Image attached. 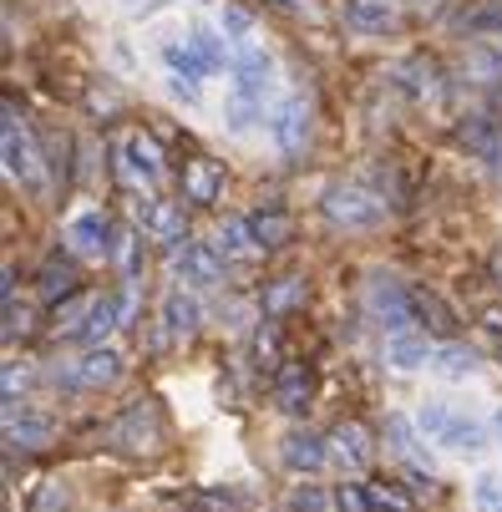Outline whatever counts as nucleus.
Instances as JSON below:
<instances>
[{
	"label": "nucleus",
	"mask_w": 502,
	"mask_h": 512,
	"mask_svg": "<svg viewBox=\"0 0 502 512\" xmlns=\"http://www.w3.org/2000/svg\"><path fill=\"white\" fill-rule=\"evenodd\" d=\"M112 442H117L122 452H153V447L163 442V416H158V406H153V401H132V406L117 416V426H112Z\"/></svg>",
	"instance_id": "nucleus-1"
},
{
	"label": "nucleus",
	"mask_w": 502,
	"mask_h": 512,
	"mask_svg": "<svg viewBox=\"0 0 502 512\" xmlns=\"http://www.w3.org/2000/svg\"><path fill=\"white\" fill-rule=\"evenodd\" d=\"M168 264H173V274L183 284H219V274H224L219 244H193V239H178L168 249Z\"/></svg>",
	"instance_id": "nucleus-2"
},
{
	"label": "nucleus",
	"mask_w": 502,
	"mask_h": 512,
	"mask_svg": "<svg viewBox=\"0 0 502 512\" xmlns=\"http://www.w3.org/2000/svg\"><path fill=\"white\" fill-rule=\"evenodd\" d=\"M325 213L335 218V224H345V229H371V224H381L386 203L376 193H366V188H330L325 193Z\"/></svg>",
	"instance_id": "nucleus-3"
},
{
	"label": "nucleus",
	"mask_w": 502,
	"mask_h": 512,
	"mask_svg": "<svg viewBox=\"0 0 502 512\" xmlns=\"http://www.w3.org/2000/svg\"><path fill=\"white\" fill-rule=\"evenodd\" d=\"M122 376V355L117 350H107V345H97V350H87L77 365H71V371L61 376L56 371V381L61 386H71V391H102V386H112Z\"/></svg>",
	"instance_id": "nucleus-4"
},
{
	"label": "nucleus",
	"mask_w": 502,
	"mask_h": 512,
	"mask_svg": "<svg viewBox=\"0 0 502 512\" xmlns=\"http://www.w3.org/2000/svg\"><path fill=\"white\" fill-rule=\"evenodd\" d=\"M0 148H6V173L16 183H36L41 178V153H36V142L26 137V127L16 122V107H6V137H0Z\"/></svg>",
	"instance_id": "nucleus-5"
},
{
	"label": "nucleus",
	"mask_w": 502,
	"mask_h": 512,
	"mask_svg": "<svg viewBox=\"0 0 502 512\" xmlns=\"http://www.w3.org/2000/svg\"><path fill=\"white\" fill-rule=\"evenodd\" d=\"M371 310L391 325V335H396V330H411V320H416L411 289H401V284H391V279H376V284H371Z\"/></svg>",
	"instance_id": "nucleus-6"
},
{
	"label": "nucleus",
	"mask_w": 502,
	"mask_h": 512,
	"mask_svg": "<svg viewBox=\"0 0 502 512\" xmlns=\"http://www.w3.org/2000/svg\"><path fill=\"white\" fill-rule=\"evenodd\" d=\"M310 396H315L310 371H305V365H295V360H284V365H279V376H274V406H279V411H290V416H300V411L310 406Z\"/></svg>",
	"instance_id": "nucleus-7"
},
{
	"label": "nucleus",
	"mask_w": 502,
	"mask_h": 512,
	"mask_svg": "<svg viewBox=\"0 0 502 512\" xmlns=\"http://www.w3.org/2000/svg\"><path fill=\"white\" fill-rule=\"evenodd\" d=\"M112 224L102 213H82V218H71L66 224V244H71V254H82V259H97V254H112Z\"/></svg>",
	"instance_id": "nucleus-8"
},
{
	"label": "nucleus",
	"mask_w": 502,
	"mask_h": 512,
	"mask_svg": "<svg viewBox=\"0 0 502 512\" xmlns=\"http://www.w3.org/2000/svg\"><path fill=\"white\" fill-rule=\"evenodd\" d=\"M279 457H284V467H290V472H320L330 462V442H320L315 431H290L279 442Z\"/></svg>",
	"instance_id": "nucleus-9"
},
{
	"label": "nucleus",
	"mask_w": 502,
	"mask_h": 512,
	"mask_svg": "<svg viewBox=\"0 0 502 512\" xmlns=\"http://www.w3.org/2000/svg\"><path fill=\"white\" fill-rule=\"evenodd\" d=\"M432 442L447 447V452H482V447H487V431H482V421H472L467 411L452 406V411L442 416V431L432 436Z\"/></svg>",
	"instance_id": "nucleus-10"
},
{
	"label": "nucleus",
	"mask_w": 502,
	"mask_h": 512,
	"mask_svg": "<svg viewBox=\"0 0 502 512\" xmlns=\"http://www.w3.org/2000/svg\"><path fill=\"white\" fill-rule=\"evenodd\" d=\"M432 345H426V335H416V330H396L391 340H386V365L391 371H426L432 365Z\"/></svg>",
	"instance_id": "nucleus-11"
},
{
	"label": "nucleus",
	"mask_w": 502,
	"mask_h": 512,
	"mask_svg": "<svg viewBox=\"0 0 502 512\" xmlns=\"http://www.w3.org/2000/svg\"><path fill=\"white\" fill-rule=\"evenodd\" d=\"M411 305H416V320L426 325V335H437V340H452L457 335V315L442 295H432V289H411Z\"/></svg>",
	"instance_id": "nucleus-12"
},
{
	"label": "nucleus",
	"mask_w": 502,
	"mask_h": 512,
	"mask_svg": "<svg viewBox=\"0 0 502 512\" xmlns=\"http://www.w3.org/2000/svg\"><path fill=\"white\" fill-rule=\"evenodd\" d=\"M345 21L366 36H386L396 31V6L391 0H345Z\"/></svg>",
	"instance_id": "nucleus-13"
},
{
	"label": "nucleus",
	"mask_w": 502,
	"mask_h": 512,
	"mask_svg": "<svg viewBox=\"0 0 502 512\" xmlns=\"http://www.w3.org/2000/svg\"><path fill=\"white\" fill-rule=\"evenodd\" d=\"M330 452L345 462V467H366L371 462V431L361 421H340L330 431Z\"/></svg>",
	"instance_id": "nucleus-14"
},
{
	"label": "nucleus",
	"mask_w": 502,
	"mask_h": 512,
	"mask_svg": "<svg viewBox=\"0 0 502 512\" xmlns=\"http://www.w3.org/2000/svg\"><path fill=\"white\" fill-rule=\"evenodd\" d=\"M137 213H142V229H148L153 239H163V244H178V239H183V208H178V203L148 198Z\"/></svg>",
	"instance_id": "nucleus-15"
},
{
	"label": "nucleus",
	"mask_w": 502,
	"mask_h": 512,
	"mask_svg": "<svg viewBox=\"0 0 502 512\" xmlns=\"http://www.w3.org/2000/svg\"><path fill=\"white\" fill-rule=\"evenodd\" d=\"M163 66H168V77H193V82L213 71L193 36H188V41H183V36H178V41H163Z\"/></svg>",
	"instance_id": "nucleus-16"
},
{
	"label": "nucleus",
	"mask_w": 502,
	"mask_h": 512,
	"mask_svg": "<svg viewBox=\"0 0 502 512\" xmlns=\"http://www.w3.org/2000/svg\"><path fill=\"white\" fill-rule=\"evenodd\" d=\"M305 137H310V107L300 97H290V102L279 107V117H274V142H279L284 153H295Z\"/></svg>",
	"instance_id": "nucleus-17"
},
{
	"label": "nucleus",
	"mask_w": 502,
	"mask_h": 512,
	"mask_svg": "<svg viewBox=\"0 0 502 512\" xmlns=\"http://www.w3.org/2000/svg\"><path fill=\"white\" fill-rule=\"evenodd\" d=\"M6 442H11V447H46V442H51V421L26 416V411H16V401H11V406H6Z\"/></svg>",
	"instance_id": "nucleus-18"
},
{
	"label": "nucleus",
	"mask_w": 502,
	"mask_h": 512,
	"mask_svg": "<svg viewBox=\"0 0 502 512\" xmlns=\"http://www.w3.org/2000/svg\"><path fill=\"white\" fill-rule=\"evenodd\" d=\"M219 188H224V178H219V163L193 158V163L183 168V193H188V203H213V198H219Z\"/></svg>",
	"instance_id": "nucleus-19"
},
{
	"label": "nucleus",
	"mask_w": 502,
	"mask_h": 512,
	"mask_svg": "<svg viewBox=\"0 0 502 512\" xmlns=\"http://www.w3.org/2000/svg\"><path fill=\"white\" fill-rule=\"evenodd\" d=\"M249 492H234V487H203L183 502V512H249Z\"/></svg>",
	"instance_id": "nucleus-20"
},
{
	"label": "nucleus",
	"mask_w": 502,
	"mask_h": 512,
	"mask_svg": "<svg viewBox=\"0 0 502 512\" xmlns=\"http://www.w3.org/2000/svg\"><path fill=\"white\" fill-rule=\"evenodd\" d=\"M213 244H219L224 259H249V254L259 249V239H254V229H249V218H224V224H219V239H213Z\"/></svg>",
	"instance_id": "nucleus-21"
},
{
	"label": "nucleus",
	"mask_w": 502,
	"mask_h": 512,
	"mask_svg": "<svg viewBox=\"0 0 502 512\" xmlns=\"http://www.w3.org/2000/svg\"><path fill=\"white\" fill-rule=\"evenodd\" d=\"M432 371L442 376V381H467L472 371H477V355L467 350V345H457V340H447L437 355H432Z\"/></svg>",
	"instance_id": "nucleus-22"
},
{
	"label": "nucleus",
	"mask_w": 502,
	"mask_h": 512,
	"mask_svg": "<svg viewBox=\"0 0 502 512\" xmlns=\"http://www.w3.org/2000/svg\"><path fill=\"white\" fill-rule=\"evenodd\" d=\"M117 325H122V315H117V300H92V315L82 320V330H77V335H82L87 345H102V340H107Z\"/></svg>",
	"instance_id": "nucleus-23"
},
{
	"label": "nucleus",
	"mask_w": 502,
	"mask_h": 512,
	"mask_svg": "<svg viewBox=\"0 0 502 512\" xmlns=\"http://www.w3.org/2000/svg\"><path fill=\"white\" fill-rule=\"evenodd\" d=\"M163 325L173 335H193L198 330V305L183 295V289H168V300H163Z\"/></svg>",
	"instance_id": "nucleus-24"
},
{
	"label": "nucleus",
	"mask_w": 502,
	"mask_h": 512,
	"mask_svg": "<svg viewBox=\"0 0 502 512\" xmlns=\"http://www.w3.org/2000/svg\"><path fill=\"white\" fill-rule=\"evenodd\" d=\"M36 284H41V300H61V295H71V289H77V269L61 264V259H46L41 274H36Z\"/></svg>",
	"instance_id": "nucleus-25"
},
{
	"label": "nucleus",
	"mask_w": 502,
	"mask_h": 512,
	"mask_svg": "<svg viewBox=\"0 0 502 512\" xmlns=\"http://www.w3.org/2000/svg\"><path fill=\"white\" fill-rule=\"evenodd\" d=\"M249 229H254V239H259V249H279L284 239H290L295 234V224H290V218H284V213H254L249 218Z\"/></svg>",
	"instance_id": "nucleus-26"
},
{
	"label": "nucleus",
	"mask_w": 502,
	"mask_h": 512,
	"mask_svg": "<svg viewBox=\"0 0 502 512\" xmlns=\"http://www.w3.org/2000/svg\"><path fill=\"white\" fill-rule=\"evenodd\" d=\"M305 300V279H279L269 295H264V310L269 315H284V310H295Z\"/></svg>",
	"instance_id": "nucleus-27"
},
{
	"label": "nucleus",
	"mask_w": 502,
	"mask_h": 512,
	"mask_svg": "<svg viewBox=\"0 0 502 512\" xmlns=\"http://www.w3.org/2000/svg\"><path fill=\"white\" fill-rule=\"evenodd\" d=\"M472 512H502V477L497 472H482L472 482Z\"/></svg>",
	"instance_id": "nucleus-28"
},
{
	"label": "nucleus",
	"mask_w": 502,
	"mask_h": 512,
	"mask_svg": "<svg viewBox=\"0 0 502 512\" xmlns=\"http://www.w3.org/2000/svg\"><path fill=\"white\" fill-rule=\"evenodd\" d=\"M188 36L198 41V51L208 56V66H213V71L224 66V56H229V46H224V41H229V36H219V31H213V26H193Z\"/></svg>",
	"instance_id": "nucleus-29"
},
{
	"label": "nucleus",
	"mask_w": 502,
	"mask_h": 512,
	"mask_svg": "<svg viewBox=\"0 0 502 512\" xmlns=\"http://www.w3.org/2000/svg\"><path fill=\"white\" fill-rule=\"evenodd\" d=\"M462 142H467V148H477V153H497V127L487 117H467Z\"/></svg>",
	"instance_id": "nucleus-30"
},
{
	"label": "nucleus",
	"mask_w": 502,
	"mask_h": 512,
	"mask_svg": "<svg viewBox=\"0 0 502 512\" xmlns=\"http://www.w3.org/2000/svg\"><path fill=\"white\" fill-rule=\"evenodd\" d=\"M386 431H391V442H396L391 452H396L401 462H411V467H416V436H411V426H406L401 416H391V421H386Z\"/></svg>",
	"instance_id": "nucleus-31"
},
{
	"label": "nucleus",
	"mask_w": 502,
	"mask_h": 512,
	"mask_svg": "<svg viewBox=\"0 0 502 512\" xmlns=\"http://www.w3.org/2000/svg\"><path fill=\"white\" fill-rule=\"evenodd\" d=\"M61 507H66V487L61 482H41V492L31 497L26 512H61Z\"/></svg>",
	"instance_id": "nucleus-32"
},
{
	"label": "nucleus",
	"mask_w": 502,
	"mask_h": 512,
	"mask_svg": "<svg viewBox=\"0 0 502 512\" xmlns=\"http://www.w3.org/2000/svg\"><path fill=\"white\" fill-rule=\"evenodd\" d=\"M219 31H224V36H234V46H239V41H249V31H254V21H249L244 11H234V6H224V16H219Z\"/></svg>",
	"instance_id": "nucleus-33"
},
{
	"label": "nucleus",
	"mask_w": 502,
	"mask_h": 512,
	"mask_svg": "<svg viewBox=\"0 0 502 512\" xmlns=\"http://www.w3.org/2000/svg\"><path fill=\"white\" fill-rule=\"evenodd\" d=\"M366 492H371L376 512H411V502H406L396 487H386V482H376V487H366Z\"/></svg>",
	"instance_id": "nucleus-34"
},
{
	"label": "nucleus",
	"mask_w": 502,
	"mask_h": 512,
	"mask_svg": "<svg viewBox=\"0 0 502 512\" xmlns=\"http://www.w3.org/2000/svg\"><path fill=\"white\" fill-rule=\"evenodd\" d=\"M335 507H340V512H376V502H371L366 487H340V492H335Z\"/></svg>",
	"instance_id": "nucleus-35"
},
{
	"label": "nucleus",
	"mask_w": 502,
	"mask_h": 512,
	"mask_svg": "<svg viewBox=\"0 0 502 512\" xmlns=\"http://www.w3.org/2000/svg\"><path fill=\"white\" fill-rule=\"evenodd\" d=\"M112 259H117V269H122V274H132V269H137V244H132L127 234H117V244H112Z\"/></svg>",
	"instance_id": "nucleus-36"
},
{
	"label": "nucleus",
	"mask_w": 502,
	"mask_h": 512,
	"mask_svg": "<svg viewBox=\"0 0 502 512\" xmlns=\"http://www.w3.org/2000/svg\"><path fill=\"white\" fill-rule=\"evenodd\" d=\"M31 330V310H16V300H6V340Z\"/></svg>",
	"instance_id": "nucleus-37"
},
{
	"label": "nucleus",
	"mask_w": 502,
	"mask_h": 512,
	"mask_svg": "<svg viewBox=\"0 0 502 512\" xmlns=\"http://www.w3.org/2000/svg\"><path fill=\"white\" fill-rule=\"evenodd\" d=\"M254 355H259V360H279V335H274V325H264V330L254 335Z\"/></svg>",
	"instance_id": "nucleus-38"
},
{
	"label": "nucleus",
	"mask_w": 502,
	"mask_h": 512,
	"mask_svg": "<svg viewBox=\"0 0 502 512\" xmlns=\"http://www.w3.org/2000/svg\"><path fill=\"white\" fill-rule=\"evenodd\" d=\"M467 26H472V31H492V26H502V0H497V6H482Z\"/></svg>",
	"instance_id": "nucleus-39"
},
{
	"label": "nucleus",
	"mask_w": 502,
	"mask_h": 512,
	"mask_svg": "<svg viewBox=\"0 0 502 512\" xmlns=\"http://www.w3.org/2000/svg\"><path fill=\"white\" fill-rule=\"evenodd\" d=\"M290 507H295V512H320V492H315V487H305V492H295V497H290Z\"/></svg>",
	"instance_id": "nucleus-40"
},
{
	"label": "nucleus",
	"mask_w": 502,
	"mask_h": 512,
	"mask_svg": "<svg viewBox=\"0 0 502 512\" xmlns=\"http://www.w3.org/2000/svg\"><path fill=\"white\" fill-rule=\"evenodd\" d=\"M21 386H26V371H21V365H6V401H16Z\"/></svg>",
	"instance_id": "nucleus-41"
},
{
	"label": "nucleus",
	"mask_w": 502,
	"mask_h": 512,
	"mask_svg": "<svg viewBox=\"0 0 502 512\" xmlns=\"http://www.w3.org/2000/svg\"><path fill=\"white\" fill-rule=\"evenodd\" d=\"M492 431H497V447H502V406L492 411Z\"/></svg>",
	"instance_id": "nucleus-42"
},
{
	"label": "nucleus",
	"mask_w": 502,
	"mask_h": 512,
	"mask_svg": "<svg viewBox=\"0 0 502 512\" xmlns=\"http://www.w3.org/2000/svg\"><path fill=\"white\" fill-rule=\"evenodd\" d=\"M416 6H442V0H416Z\"/></svg>",
	"instance_id": "nucleus-43"
},
{
	"label": "nucleus",
	"mask_w": 502,
	"mask_h": 512,
	"mask_svg": "<svg viewBox=\"0 0 502 512\" xmlns=\"http://www.w3.org/2000/svg\"><path fill=\"white\" fill-rule=\"evenodd\" d=\"M279 6H305V0H279Z\"/></svg>",
	"instance_id": "nucleus-44"
},
{
	"label": "nucleus",
	"mask_w": 502,
	"mask_h": 512,
	"mask_svg": "<svg viewBox=\"0 0 502 512\" xmlns=\"http://www.w3.org/2000/svg\"><path fill=\"white\" fill-rule=\"evenodd\" d=\"M492 274H497V284H502V259H497V269H492Z\"/></svg>",
	"instance_id": "nucleus-45"
}]
</instances>
